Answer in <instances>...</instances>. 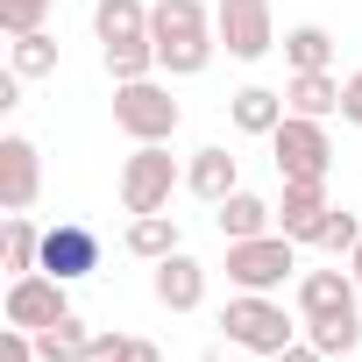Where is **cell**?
I'll return each mask as SVG.
<instances>
[{
  "instance_id": "6da1fadb",
  "label": "cell",
  "mask_w": 362,
  "mask_h": 362,
  "mask_svg": "<svg viewBox=\"0 0 362 362\" xmlns=\"http://www.w3.org/2000/svg\"><path fill=\"white\" fill-rule=\"evenodd\" d=\"M149 43H156V71L199 78L214 64V50H221L214 8H206V0H156V8H149Z\"/></svg>"
},
{
  "instance_id": "7a4b0ae2",
  "label": "cell",
  "mask_w": 362,
  "mask_h": 362,
  "mask_svg": "<svg viewBox=\"0 0 362 362\" xmlns=\"http://www.w3.org/2000/svg\"><path fill=\"white\" fill-rule=\"evenodd\" d=\"M221 334L235 341V348H249V355H284L291 341H298V320L270 298V291H235L228 305H221Z\"/></svg>"
},
{
  "instance_id": "3957f363",
  "label": "cell",
  "mask_w": 362,
  "mask_h": 362,
  "mask_svg": "<svg viewBox=\"0 0 362 362\" xmlns=\"http://www.w3.org/2000/svg\"><path fill=\"white\" fill-rule=\"evenodd\" d=\"M270 156H277V177H284V185H327L334 135H327V121H313V114H284L277 135H270Z\"/></svg>"
},
{
  "instance_id": "277c9868",
  "label": "cell",
  "mask_w": 362,
  "mask_h": 362,
  "mask_svg": "<svg viewBox=\"0 0 362 362\" xmlns=\"http://www.w3.org/2000/svg\"><path fill=\"white\" fill-rule=\"evenodd\" d=\"M177 100H170V86H156V78H128V86H114V128L128 135V142H170L177 135Z\"/></svg>"
},
{
  "instance_id": "5b68a950",
  "label": "cell",
  "mask_w": 362,
  "mask_h": 362,
  "mask_svg": "<svg viewBox=\"0 0 362 362\" xmlns=\"http://www.w3.org/2000/svg\"><path fill=\"white\" fill-rule=\"evenodd\" d=\"M177 185H185V170H177V156L163 142H135V156L121 163V206L128 214H163Z\"/></svg>"
},
{
  "instance_id": "8992f818",
  "label": "cell",
  "mask_w": 362,
  "mask_h": 362,
  "mask_svg": "<svg viewBox=\"0 0 362 362\" xmlns=\"http://www.w3.org/2000/svg\"><path fill=\"white\" fill-rule=\"evenodd\" d=\"M298 270V242L291 235H249V242H228V284L235 291H277L284 277Z\"/></svg>"
},
{
  "instance_id": "52a82bcc",
  "label": "cell",
  "mask_w": 362,
  "mask_h": 362,
  "mask_svg": "<svg viewBox=\"0 0 362 362\" xmlns=\"http://www.w3.org/2000/svg\"><path fill=\"white\" fill-rule=\"evenodd\" d=\"M214 36L228 43V57L256 64L277 50V22H270V0H214Z\"/></svg>"
},
{
  "instance_id": "ba28073f",
  "label": "cell",
  "mask_w": 362,
  "mask_h": 362,
  "mask_svg": "<svg viewBox=\"0 0 362 362\" xmlns=\"http://www.w3.org/2000/svg\"><path fill=\"white\" fill-rule=\"evenodd\" d=\"M8 327H29V334H43V327H57L64 313H71V298H64V277H50V270H29V277H8Z\"/></svg>"
},
{
  "instance_id": "9c48e42d",
  "label": "cell",
  "mask_w": 362,
  "mask_h": 362,
  "mask_svg": "<svg viewBox=\"0 0 362 362\" xmlns=\"http://www.w3.org/2000/svg\"><path fill=\"white\" fill-rule=\"evenodd\" d=\"M43 270L64 277V284L93 277V270H100V235H93L86 221H57V228H43Z\"/></svg>"
},
{
  "instance_id": "30bf717a",
  "label": "cell",
  "mask_w": 362,
  "mask_h": 362,
  "mask_svg": "<svg viewBox=\"0 0 362 362\" xmlns=\"http://www.w3.org/2000/svg\"><path fill=\"white\" fill-rule=\"evenodd\" d=\"M43 192V156L29 135H0V206L8 214H29Z\"/></svg>"
},
{
  "instance_id": "8fae6325",
  "label": "cell",
  "mask_w": 362,
  "mask_h": 362,
  "mask_svg": "<svg viewBox=\"0 0 362 362\" xmlns=\"http://www.w3.org/2000/svg\"><path fill=\"white\" fill-rule=\"evenodd\" d=\"M149 291H156L163 313H199V305H206V263L177 249V256H163V263L149 270Z\"/></svg>"
},
{
  "instance_id": "7c38bea8",
  "label": "cell",
  "mask_w": 362,
  "mask_h": 362,
  "mask_svg": "<svg viewBox=\"0 0 362 362\" xmlns=\"http://www.w3.org/2000/svg\"><path fill=\"white\" fill-rule=\"evenodd\" d=\"M362 298L355 270H305L298 277V320H348Z\"/></svg>"
},
{
  "instance_id": "4fadbf2b",
  "label": "cell",
  "mask_w": 362,
  "mask_h": 362,
  "mask_svg": "<svg viewBox=\"0 0 362 362\" xmlns=\"http://www.w3.org/2000/svg\"><path fill=\"white\" fill-rule=\"evenodd\" d=\"M185 192H192V199H206V206H221L228 192H242V156H235V149H221V142L192 149V163H185Z\"/></svg>"
},
{
  "instance_id": "5bb4252c",
  "label": "cell",
  "mask_w": 362,
  "mask_h": 362,
  "mask_svg": "<svg viewBox=\"0 0 362 362\" xmlns=\"http://www.w3.org/2000/svg\"><path fill=\"white\" fill-rule=\"evenodd\" d=\"M327 214H334L327 185H284V199H277V235H291V242H320Z\"/></svg>"
},
{
  "instance_id": "9a60e30c",
  "label": "cell",
  "mask_w": 362,
  "mask_h": 362,
  "mask_svg": "<svg viewBox=\"0 0 362 362\" xmlns=\"http://www.w3.org/2000/svg\"><path fill=\"white\" fill-rule=\"evenodd\" d=\"M284 114H291V107H284V93H277V86H242V93L228 100V121H235L242 135H263V142L277 135V121H284Z\"/></svg>"
},
{
  "instance_id": "2e32d148",
  "label": "cell",
  "mask_w": 362,
  "mask_h": 362,
  "mask_svg": "<svg viewBox=\"0 0 362 362\" xmlns=\"http://www.w3.org/2000/svg\"><path fill=\"white\" fill-rule=\"evenodd\" d=\"M214 228H221V242H249V235H270L277 228V206L256 199V192H228L214 206Z\"/></svg>"
},
{
  "instance_id": "e0dca14e",
  "label": "cell",
  "mask_w": 362,
  "mask_h": 362,
  "mask_svg": "<svg viewBox=\"0 0 362 362\" xmlns=\"http://www.w3.org/2000/svg\"><path fill=\"white\" fill-rule=\"evenodd\" d=\"M121 242H128V256H142V263H163V256L185 249V242H177V214H170V206H163V214H135Z\"/></svg>"
},
{
  "instance_id": "ac0fdd59",
  "label": "cell",
  "mask_w": 362,
  "mask_h": 362,
  "mask_svg": "<svg viewBox=\"0 0 362 362\" xmlns=\"http://www.w3.org/2000/svg\"><path fill=\"white\" fill-rule=\"evenodd\" d=\"M284 107L327 121V114H341V78H334V71H291V78H284Z\"/></svg>"
},
{
  "instance_id": "d6986e66",
  "label": "cell",
  "mask_w": 362,
  "mask_h": 362,
  "mask_svg": "<svg viewBox=\"0 0 362 362\" xmlns=\"http://www.w3.org/2000/svg\"><path fill=\"white\" fill-rule=\"evenodd\" d=\"M93 36H100V50L107 43H142L149 36V8L142 0H100L93 8Z\"/></svg>"
},
{
  "instance_id": "ffe728a7",
  "label": "cell",
  "mask_w": 362,
  "mask_h": 362,
  "mask_svg": "<svg viewBox=\"0 0 362 362\" xmlns=\"http://www.w3.org/2000/svg\"><path fill=\"white\" fill-rule=\"evenodd\" d=\"M0 263H8V277L43 270V228L29 214H8V228H0Z\"/></svg>"
},
{
  "instance_id": "44dd1931",
  "label": "cell",
  "mask_w": 362,
  "mask_h": 362,
  "mask_svg": "<svg viewBox=\"0 0 362 362\" xmlns=\"http://www.w3.org/2000/svg\"><path fill=\"white\" fill-rule=\"evenodd\" d=\"M284 64H291V71H334V36H327L320 22L284 29Z\"/></svg>"
},
{
  "instance_id": "7402d4cb",
  "label": "cell",
  "mask_w": 362,
  "mask_h": 362,
  "mask_svg": "<svg viewBox=\"0 0 362 362\" xmlns=\"http://www.w3.org/2000/svg\"><path fill=\"white\" fill-rule=\"evenodd\" d=\"M8 71H15V78H50V71H57V36H50V29L15 36V43H8Z\"/></svg>"
},
{
  "instance_id": "603a6c76",
  "label": "cell",
  "mask_w": 362,
  "mask_h": 362,
  "mask_svg": "<svg viewBox=\"0 0 362 362\" xmlns=\"http://www.w3.org/2000/svg\"><path fill=\"white\" fill-rule=\"evenodd\" d=\"M86 348H93V327H86L78 313H64L57 327H43V334H36V355H43V362H78Z\"/></svg>"
},
{
  "instance_id": "cb8c5ba5",
  "label": "cell",
  "mask_w": 362,
  "mask_h": 362,
  "mask_svg": "<svg viewBox=\"0 0 362 362\" xmlns=\"http://www.w3.org/2000/svg\"><path fill=\"white\" fill-rule=\"evenodd\" d=\"M107 78L128 86V78H156V43H107Z\"/></svg>"
},
{
  "instance_id": "d4e9b609",
  "label": "cell",
  "mask_w": 362,
  "mask_h": 362,
  "mask_svg": "<svg viewBox=\"0 0 362 362\" xmlns=\"http://www.w3.org/2000/svg\"><path fill=\"white\" fill-rule=\"evenodd\" d=\"M305 341L320 355H355L362 348V313H348V320H305Z\"/></svg>"
},
{
  "instance_id": "484cf974",
  "label": "cell",
  "mask_w": 362,
  "mask_h": 362,
  "mask_svg": "<svg viewBox=\"0 0 362 362\" xmlns=\"http://www.w3.org/2000/svg\"><path fill=\"white\" fill-rule=\"evenodd\" d=\"M78 362H163V355H156V341H142V334H93V348H86Z\"/></svg>"
},
{
  "instance_id": "4316f807",
  "label": "cell",
  "mask_w": 362,
  "mask_h": 362,
  "mask_svg": "<svg viewBox=\"0 0 362 362\" xmlns=\"http://www.w3.org/2000/svg\"><path fill=\"white\" fill-rule=\"evenodd\" d=\"M43 22H50V0H0V29L8 36H29Z\"/></svg>"
},
{
  "instance_id": "83f0119b",
  "label": "cell",
  "mask_w": 362,
  "mask_h": 362,
  "mask_svg": "<svg viewBox=\"0 0 362 362\" xmlns=\"http://www.w3.org/2000/svg\"><path fill=\"white\" fill-rule=\"evenodd\" d=\"M355 242H362V221L355 214H327V228H320V249H334V256H355Z\"/></svg>"
},
{
  "instance_id": "f1b7e54d",
  "label": "cell",
  "mask_w": 362,
  "mask_h": 362,
  "mask_svg": "<svg viewBox=\"0 0 362 362\" xmlns=\"http://www.w3.org/2000/svg\"><path fill=\"white\" fill-rule=\"evenodd\" d=\"M0 362H43L36 355V334L29 327H8V334H0Z\"/></svg>"
},
{
  "instance_id": "f546056e",
  "label": "cell",
  "mask_w": 362,
  "mask_h": 362,
  "mask_svg": "<svg viewBox=\"0 0 362 362\" xmlns=\"http://www.w3.org/2000/svg\"><path fill=\"white\" fill-rule=\"evenodd\" d=\"M341 121H348V128H362V64L341 78Z\"/></svg>"
},
{
  "instance_id": "4dcf8cb0",
  "label": "cell",
  "mask_w": 362,
  "mask_h": 362,
  "mask_svg": "<svg viewBox=\"0 0 362 362\" xmlns=\"http://www.w3.org/2000/svg\"><path fill=\"white\" fill-rule=\"evenodd\" d=\"M270 362H327V355H320L313 341H291V348H284V355H270Z\"/></svg>"
},
{
  "instance_id": "1f68e13d",
  "label": "cell",
  "mask_w": 362,
  "mask_h": 362,
  "mask_svg": "<svg viewBox=\"0 0 362 362\" xmlns=\"http://www.w3.org/2000/svg\"><path fill=\"white\" fill-rule=\"evenodd\" d=\"M348 270H355V284H362V242H355V256H348Z\"/></svg>"
},
{
  "instance_id": "d6a6232c",
  "label": "cell",
  "mask_w": 362,
  "mask_h": 362,
  "mask_svg": "<svg viewBox=\"0 0 362 362\" xmlns=\"http://www.w3.org/2000/svg\"><path fill=\"white\" fill-rule=\"evenodd\" d=\"M199 362H228V355H199Z\"/></svg>"
}]
</instances>
